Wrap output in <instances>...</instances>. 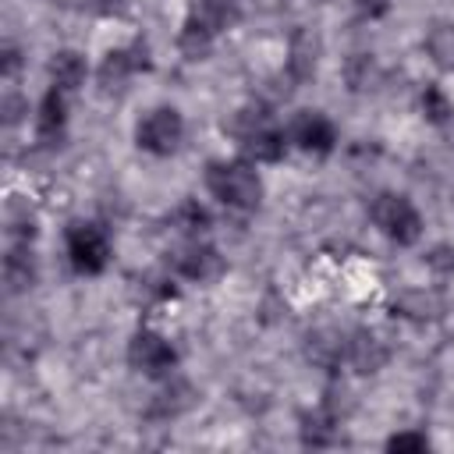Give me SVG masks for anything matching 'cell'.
<instances>
[{"label": "cell", "instance_id": "2e32d148", "mask_svg": "<svg viewBox=\"0 0 454 454\" xmlns=\"http://www.w3.org/2000/svg\"><path fill=\"white\" fill-rule=\"evenodd\" d=\"M135 67H138V64H135V53H131V50H110V53L103 57L99 78H103L106 89H114V85H124V78H128Z\"/></svg>", "mask_w": 454, "mask_h": 454}, {"label": "cell", "instance_id": "277c9868", "mask_svg": "<svg viewBox=\"0 0 454 454\" xmlns=\"http://www.w3.org/2000/svg\"><path fill=\"white\" fill-rule=\"evenodd\" d=\"M67 255H71V266L78 273H99L110 259V241L99 227L92 223H74L67 231Z\"/></svg>", "mask_w": 454, "mask_h": 454}, {"label": "cell", "instance_id": "d6986e66", "mask_svg": "<svg viewBox=\"0 0 454 454\" xmlns=\"http://www.w3.org/2000/svg\"><path fill=\"white\" fill-rule=\"evenodd\" d=\"M422 114H426L433 124L450 121L454 106H450V99H447V92H443L440 85H426V92H422Z\"/></svg>", "mask_w": 454, "mask_h": 454}, {"label": "cell", "instance_id": "44dd1931", "mask_svg": "<svg viewBox=\"0 0 454 454\" xmlns=\"http://www.w3.org/2000/svg\"><path fill=\"white\" fill-rule=\"evenodd\" d=\"M387 447L390 450H426L429 440H426V433H394L387 440Z\"/></svg>", "mask_w": 454, "mask_h": 454}, {"label": "cell", "instance_id": "7c38bea8", "mask_svg": "<svg viewBox=\"0 0 454 454\" xmlns=\"http://www.w3.org/2000/svg\"><path fill=\"white\" fill-rule=\"evenodd\" d=\"M64 121H67V99H64V89H50L39 103V138H57L64 131Z\"/></svg>", "mask_w": 454, "mask_h": 454}, {"label": "cell", "instance_id": "8992f818", "mask_svg": "<svg viewBox=\"0 0 454 454\" xmlns=\"http://www.w3.org/2000/svg\"><path fill=\"white\" fill-rule=\"evenodd\" d=\"M291 142H294L298 149H305V153L323 156V153L333 149L337 131H333L330 117H323L319 110H301V114L291 121Z\"/></svg>", "mask_w": 454, "mask_h": 454}, {"label": "cell", "instance_id": "cb8c5ba5", "mask_svg": "<svg viewBox=\"0 0 454 454\" xmlns=\"http://www.w3.org/2000/svg\"><path fill=\"white\" fill-rule=\"evenodd\" d=\"M14 71H18V50L7 46V50H4V74H14Z\"/></svg>", "mask_w": 454, "mask_h": 454}, {"label": "cell", "instance_id": "e0dca14e", "mask_svg": "<svg viewBox=\"0 0 454 454\" xmlns=\"http://www.w3.org/2000/svg\"><path fill=\"white\" fill-rule=\"evenodd\" d=\"M291 71H294V78H309L316 71V46L305 32H298L291 43Z\"/></svg>", "mask_w": 454, "mask_h": 454}, {"label": "cell", "instance_id": "ffe728a7", "mask_svg": "<svg viewBox=\"0 0 454 454\" xmlns=\"http://www.w3.org/2000/svg\"><path fill=\"white\" fill-rule=\"evenodd\" d=\"M348 82H351V89H355V92L369 89V85L376 82V60H372L369 53L351 57V60H348Z\"/></svg>", "mask_w": 454, "mask_h": 454}, {"label": "cell", "instance_id": "5b68a950", "mask_svg": "<svg viewBox=\"0 0 454 454\" xmlns=\"http://www.w3.org/2000/svg\"><path fill=\"white\" fill-rule=\"evenodd\" d=\"M128 362L145 372V376H163L174 369L177 362V351L170 348V340H163L160 333H149V330H138L128 344Z\"/></svg>", "mask_w": 454, "mask_h": 454}, {"label": "cell", "instance_id": "7a4b0ae2", "mask_svg": "<svg viewBox=\"0 0 454 454\" xmlns=\"http://www.w3.org/2000/svg\"><path fill=\"white\" fill-rule=\"evenodd\" d=\"M372 223L397 245H415L419 234H422V216L419 209L404 199V195H394V192H383L372 199Z\"/></svg>", "mask_w": 454, "mask_h": 454}, {"label": "cell", "instance_id": "30bf717a", "mask_svg": "<svg viewBox=\"0 0 454 454\" xmlns=\"http://www.w3.org/2000/svg\"><path fill=\"white\" fill-rule=\"evenodd\" d=\"M35 255L28 252V245H14L7 255H4V280L11 291H28L35 284Z\"/></svg>", "mask_w": 454, "mask_h": 454}, {"label": "cell", "instance_id": "9c48e42d", "mask_svg": "<svg viewBox=\"0 0 454 454\" xmlns=\"http://www.w3.org/2000/svg\"><path fill=\"white\" fill-rule=\"evenodd\" d=\"M284 145H287L284 135L277 128H270V124H255V128L245 131V149L259 163H277L284 156Z\"/></svg>", "mask_w": 454, "mask_h": 454}, {"label": "cell", "instance_id": "52a82bcc", "mask_svg": "<svg viewBox=\"0 0 454 454\" xmlns=\"http://www.w3.org/2000/svg\"><path fill=\"white\" fill-rule=\"evenodd\" d=\"M170 262H174V270H177L181 277H188V280H213V277L223 270V259L216 255V248L199 245V241L181 245V248L170 255Z\"/></svg>", "mask_w": 454, "mask_h": 454}, {"label": "cell", "instance_id": "9a60e30c", "mask_svg": "<svg viewBox=\"0 0 454 454\" xmlns=\"http://www.w3.org/2000/svg\"><path fill=\"white\" fill-rule=\"evenodd\" d=\"M344 337L340 333H330V330H319L309 337V358L319 362V365H337L340 355H344Z\"/></svg>", "mask_w": 454, "mask_h": 454}, {"label": "cell", "instance_id": "3957f363", "mask_svg": "<svg viewBox=\"0 0 454 454\" xmlns=\"http://www.w3.org/2000/svg\"><path fill=\"white\" fill-rule=\"evenodd\" d=\"M181 135H184V121H181V114H177L174 106H156V110H149V114L138 121V128H135V142H138L145 153H153V156L174 153L177 142H181Z\"/></svg>", "mask_w": 454, "mask_h": 454}, {"label": "cell", "instance_id": "4fadbf2b", "mask_svg": "<svg viewBox=\"0 0 454 454\" xmlns=\"http://www.w3.org/2000/svg\"><path fill=\"white\" fill-rule=\"evenodd\" d=\"M426 50H429V57L436 60V67L454 71V25L436 21V25L429 28V35H426Z\"/></svg>", "mask_w": 454, "mask_h": 454}, {"label": "cell", "instance_id": "6da1fadb", "mask_svg": "<svg viewBox=\"0 0 454 454\" xmlns=\"http://www.w3.org/2000/svg\"><path fill=\"white\" fill-rule=\"evenodd\" d=\"M206 184L231 209H255L262 199V181L248 163H209Z\"/></svg>", "mask_w": 454, "mask_h": 454}, {"label": "cell", "instance_id": "5bb4252c", "mask_svg": "<svg viewBox=\"0 0 454 454\" xmlns=\"http://www.w3.org/2000/svg\"><path fill=\"white\" fill-rule=\"evenodd\" d=\"M188 404H192V390H188L184 383H170V387H163V390L153 397L149 415H153V419H174V415L184 411Z\"/></svg>", "mask_w": 454, "mask_h": 454}, {"label": "cell", "instance_id": "8fae6325", "mask_svg": "<svg viewBox=\"0 0 454 454\" xmlns=\"http://www.w3.org/2000/svg\"><path fill=\"white\" fill-rule=\"evenodd\" d=\"M50 78H53V85L64 89V92L78 89V85L85 82V60H82V53H74V50H57V53L50 57Z\"/></svg>", "mask_w": 454, "mask_h": 454}, {"label": "cell", "instance_id": "603a6c76", "mask_svg": "<svg viewBox=\"0 0 454 454\" xmlns=\"http://www.w3.org/2000/svg\"><path fill=\"white\" fill-rule=\"evenodd\" d=\"M355 7H358L362 14H369V18H380V14L387 11V0H355Z\"/></svg>", "mask_w": 454, "mask_h": 454}, {"label": "cell", "instance_id": "ac0fdd59", "mask_svg": "<svg viewBox=\"0 0 454 454\" xmlns=\"http://www.w3.org/2000/svg\"><path fill=\"white\" fill-rule=\"evenodd\" d=\"M174 223H177L184 234H202V231L209 227V213H206V206H199L195 199H188V202L177 206Z\"/></svg>", "mask_w": 454, "mask_h": 454}, {"label": "cell", "instance_id": "ba28073f", "mask_svg": "<svg viewBox=\"0 0 454 454\" xmlns=\"http://www.w3.org/2000/svg\"><path fill=\"white\" fill-rule=\"evenodd\" d=\"M344 358H348V365H351L355 372H376V369H383V362H387V348H383V340H380L376 333L358 330V333L348 337Z\"/></svg>", "mask_w": 454, "mask_h": 454}, {"label": "cell", "instance_id": "7402d4cb", "mask_svg": "<svg viewBox=\"0 0 454 454\" xmlns=\"http://www.w3.org/2000/svg\"><path fill=\"white\" fill-rule=\"evenodd\" d=\"M21 106H25V103H21L18 96H4V121L14 124V121L21 117Z\"/></svg>", "mask_w": 454, "mask_h": 454}]
</instances>
